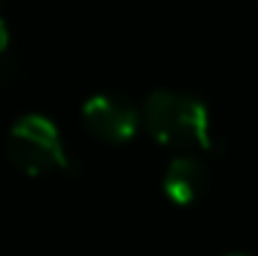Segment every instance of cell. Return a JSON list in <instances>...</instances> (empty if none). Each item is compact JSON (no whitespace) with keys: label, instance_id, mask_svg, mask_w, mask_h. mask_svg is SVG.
Wrapping results in <instances>:
<instances>
[{"label":"cell","instance_id":"8992f818","mask_svg":"<svg viewBox=\"0 0 258 256\" xmlns=\"http://www.w3.org/2000/svg\"><path fill=\"white\" fill-rule=\"evenodd\" d=\"M228 256H244V253H228Z\"/></svg>","mask_w":258,"mask_h":256},{"label":"cell","instance_id":"277c9868","mask_svg":"<svg viewBox=\"0 0 258 256\" xmlns=\"http://www.w3.org/2000/svg\"><path fill=\"white\" fill-rule=\"evenodd\" d=\"M209 187V168L198 157L181 155L176 160H170L168 171H165L162 179V190L173 204L179 207H189L195 204Z\"/></svg>","mask_w":258,"mask_h":256},{"label":"cell","instance_id":"7a4b0ae2","mask_svg":"<svg viewBox=\"0 0 258 256\" xmlns=\"http://www.w3.org/2000/svg\"><path fill=\"white\" fill-rule=\"evenodd\" d=\"M6 155L28 176H41L69 166L58 127L39 113H28L14 121L6 138Z\"/></svg>","mask_w":258,"mask_h":256},{"label":"cell","instance_id":"3957f363","mask_svg":"<svg viewBox=\"0 0 258 256\" xmlns=\"http://www.w3.org/2000/svg\"><path fill=\"white\" fill-rule=\"evenodd\" d=\"M83 119L85 127L96 138L107 143H126L135 138L140 127V113L135 105L115 94H96L83 105Z\"/></svg>","mask_w":258,"mask_h":256},{"label":"cell","instance_id":"5b68a950","mask_svg":"<svg viewBox=\"0 0 258 256\" xmlns=\"http://www.w3.org/2000/svg\"><path fill=\"white\" fill-rule=\"evenodd\" d=\"M9 50V28H6V22L0 20V56Z\"/></svg>","mask_w":258,"mask_h":256},{"label":"cell","instance_id":"6da1fadb","mask_svg":"<svg viewBox=\"0 0 258 256\" xmlns=\"http://www.w3.org/2000/svg\"><path fill=\"white\" fill-rule=\"evenodd\" d=\"M140 121L149 135L162 146L176 149H214L209 111L204 102L176 91H154L143 108Z\"/></svg>","mask_w":258,"mask_h":256}]
</instances>
